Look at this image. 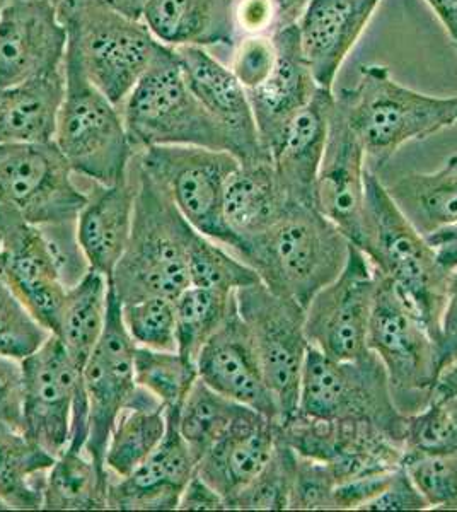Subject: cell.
<instances>
[{"instance_id": "277c9868", "label": "cell", "mask_w": 457, "mask_h": 512, "mask_svg": "<svg viewBox=\"0 0 457 512\" xmlns=\"http://www.w3.org/2000/svg\"><path fill=\"white\" fill-rule=\"evenodd\" d=\"M367 163L382 168L401 147L457 125V96L437 98L396 81L388 67L367 65L353 89H340Z\"/></svg>"}, {"instance_id": "7a4b0ae2", "label": "cell", "mask_w": 457, "mask_h": 512, "mask_svg": "<svg viewBox=\"0 0 457 512\" xmlns=\"http://www.w3.org/2000/svg\"><path fill=\"white\" fill-rule=\"evenodd\" d=\"M352 241L314 205L292 204L267 233L243 245L239 258L278 296L306 309L340 275Z\"/></svg>"}, {"instance_id": "ee69618b", "label": "cell", "mask_w": 457, "mask_h": 512, "mask_svg": "<svg viewBox=\"0 0 457 512\" xmlns=\"http://www.w3.org/2000/svg\"><path fill=\"white\" fill-rule=\"evenodd\" d=\"M406 451L457 454V395L411 415Z\"/></svg>"}, {"instance_id": "74e56055", "label": "cell", "mask_w": 457, "mask_h": 512, "mask_svg": "<svg viewBox=\"0 0 457 512\" xmlns=\"http://www.w3.org/2000/svg\"><path fill=\"white\" fill-rule=\"evenodd\" d=\"M135 381L166 408H181L198 379L195 362L178 350L137 347L134 355Z\"/></svg>"}, {"instance_id": "4316f807", "label": "cell", "mask_w": 457, "mask_h": 512, "mask_svg": "<svg viewBox=\"0 0 457 512\" xmlns=\"http://www.w3.org/2000/svg\"><path fill=\"white\" fill-rule=\"evenodd\" d=\"M142 21L164 47H236L234 0H147Z\"/></svg>"}, {"instance_id": "83f0119b", "label": "cell", "mask_w": 457, "mask_h": 512, "mask_svg": "<svg viewBox=\"0 0 457 512\" xmlns=\"http://www.w3.org/2000/svg\"><path fill=\"white\" fill-rule=\"evenodd\" d=\"M290 204L272 158L239 164L224 192V219L239 241L236 256L248 239L272 229Z\"/></svg>"}, {"instance_id": "f546056e", "label": "cell", "mask_w": 457, "mask_h": 512, "mask_svg": "<svg viewBox=\"0 0 457 512\" xmlns=\"http://www.w3.org/2000/svg\"><path fill=\"white\" fill-rule=\"evenodd\" d=\"M64 91V69L26 84L0 88V146L52 140Z\"/></svg>"}, {"instance_id": "8d00e7d4", "label": "cell", "mask_w": 457, "mask_h": 512, "mask_svg": "<svg viewBox=\"0 0 457 512\" xmlns=\"http://www.w3.org/2000/svg\"><path fill=\"white\" fill-rule=\"evenodd\" d=\"M236 292L212 291L190 286L174 299L176 308V344L188 361L197 364L203 345L226 320Z\"/></svg>"}, {"instance_id": "d4e9b609", "label": "cell", "mask_w": 457, "mask_h": 512, "mask_svg": "<svg viewBox=\"0 0 457 512\" xmlns=\"http://www.w3.org/2000/svg\"><path fill=\"white\" fill-rule=\"evenodd\" d=\"M277 424V420L246 407L198 460L195 473L222 495L227 511L236 495L270 460L277 441Z\"/></svg>"}, {"instance_id": "11a10c76", "label": "cell", "mask_w": 457, "mask_h": 512, "mask_svg": "<svg viewBox=\"0 0 457 512\" xmlns=\"http://www.w3.org/2000/svg\"><path fill=\"white\" fill-rule=\"evenodd\" d=\"M457 395V362L447 367L444 373L440 374L439 383L435 388L434 403L444 402L452 396Z\"/></svg>"}, {"instance_id": "ba28073f", "label": "cell", "mask_w": 457, "mask_h": 512, "mask_svg": "<svg viewBox=\"0 0 457 512\" xmlns=\"http://www.w3.org/2000/svg\"><path fill=\"white\" fill-rule=\"evenodd\" d=\"M367 347L388 374L401 414H420L434 403L442 374L439 342L391 280L377 272Z\"/></svg>"}, {"instance_id": "52a82bcc", "label": "cell", "mask_w": 457, "mask_h": 512, "mask_svg": "<svg viewBox=\"0 0 457 512\" xmlns=\"http://www.w3.org/2000/svg\"><path fill=\"white\" fill-rule=\"evenodd\" d=\"M122 113L135 154L156 146H195L231 152L224 128L188 86L174 48L162 47L123 103Z\"/></svg>"}, {"instance_id": "7402d4cb", "label": "cell", "mask_w": 457, "mask_h": 512, "mask_svg": "<svg viewBox=\"0 0 457 512\" xmlns=\"http://www.w3.org/2000/svg\"><path fill=\"white\" fill-rule=\"evenodd\" d=\"M178 410L166 408L168 429L156 451L127 477H111L108 509L174 511L197 470V461L178 429Z\"/></svg>"}, {"instance_id": "9c48e42d", "label": "cell", "mask_w": 457, "mask_h": 512, "mask_svg": "<svg viewBox=\"0 0 457 512\" xmlns=\"http://www.w3.org/2000/svg\"><path fill=\"white\" fill-rule=\"evenodd\" d=\"M297 412L321 419L365 422L406 448L410 417L396 407L388 374L371 350L359 359L336 361L309 347Z\"/></svg>"}, {"instance_id": "94428289", "label": "cell", "mask_w": 457, "mask_h": 512, "mask_svg": "<svg viewBox=\"0 0 457 512\" xmlns=\"http://www.w3.org/2000/svg\"><path fill=\"white\" fill-rule=\"evenodd\" d=\"M7 0H0V11H2V7L6 4Z\"/></svg>"}, {"instance_id": "7dc6e473", "label": "cell", "mask_w": 457, "mask_h": 512, "mask_svg": "<svg viewBox=\"0 0 457 512\" xmlns=\"http://www.w3.org/2000/svg\"><path fill=\"white\" fill-rule=\"evenodd\" d=\"M277 60V48L272 36H243L236 43L231 70L246 91L267 81Z\"/></svg>"}, {"instance_id": "f5cc1de1", "label": "cell", "mask_w": 457, "mask_h": 512, "mask_svg": "<svg viewBox=\"0 0 457 512\" xmlns=\"http://www.w3.org/2000/svg\"><path fill=\"white\" fill-rule=\"evenodd\" d=\"M277 14L278 30L299 23L309 0H268ZM277 30V31H278Z\"/></svg>"}, {"instance_id": "f1b7e54d", "label": "cell", "mask_w": 457, "mask_h": 512, "mask_svg": "<svg viewBox=\"0 0 457 512\" xmlns=\"http://www.w3.org/2000/svg\"><path fill=\"white\" fill-rule=\"evenodd\" d=\"M135 193L137 187L130 180L113 187L98 185L77 217V236L87 262L108 280L132 234Z\"/></svg>"}, {"instance_id": "f6af8a7d", "label": "cell", "mask_w": 457, "mask_h": 512, "mask_svg": "<svg viewBox=\"0 0 457 512\" xmlns=\"http://www.w3.org/2000/svg\"><path fill=\"white\" fill-rule=\"evenodd\" d=\"M40 227L53 265L65 289L77 286L93 268L87 262L84 250L77 236L76 221L53 222Z\"/></svg>"}, {"instance_id": "5b68a950", "label": "cell", "mask_w": 457, "mask_h": 512, "mask_svg": "<svg viewBox=\"0 0 457 512\" xmlns=\"http://www.w3.org/2000/svg\"><path fill=\"white\" fill-rule=\"evenodd\" d=\"M58 18L87 79L122 110L164 45L142 19L128 18L96 0H62Z\"/></svg>"}, {"instance_id": "3957f363", "label": "cell", "mask_w": 457, "mask_h": 512, "mask_svg": "<svg viewBox=\"0 0 457 512\" xmlns=\"http://www.w3.org/2000/svg\"><path fill=\"white\" fill-rule=\"evenodd\" d=\"M135 171L134 226L111 274V291L122 304L151 296L176 299L190 287L188 245L197 229L139 166Z\"/></svg>"}, {"instance_id": "f907efd6", "label": "cell", "mask_w": 457, "mask_h": 512, "mask_svg": "<svg viewBox=\"0 0 457 512\" xmlns=\"http://www.w3.org/2000/svg\"><path fill=\"white\" fill-rule=\"evenodd\" d=\"M440 362L442 373L457 362V268L447 286L446 306L440 320Z\"/></svg>"}, {"instance_id": "d6986e66", "label": "cell", "mask_w": 457, "mask_h": 512, "mask_svg": "<svg viewBox=\"0 0 457 512\" xmlns=\"http://www.w3.org/2000/svg\"><path fill=\"white\" fill-rule=\"evenodd\" d=\"M0 279L48 332L57 330L67 289L40 227L4 204H0Z\"/></svg>"}, {"instance_id": "ab89813d", "label": "cell", "mask_w": 457, "mask_h": 512, "mask_svg": "<svg viewBox=\"0 0 457 512\" xmlns=\"http://www.w3.org/2000/svg\"><path fill=\"white\" fill-rule=\"evenodd\" d=\"M297 472V453L278 434L272 456L244 487L231 509L236 511H284L289 509Z\"/></svg>"}, {"instance_id": "db71d44e", "label": "cell", "mask_w": 457, "mask_h": 512, "mask_svg": "<svg viewBox=\"0 0 457 512\" xmlns=\"http://www.w3.org/2000/svg\"><path fill=\"white\" fill-rule=\"evenodd\" d=\"M457 48V0H427Z\"/></svg>"}, {"instance_id": "cb8c5ba5", "label": "cell", "mask_w": 457, "mask_h": 512, "mask_svg": "<svg viewBox=\"0 0 457 512\" xmlns=\"http://www.w3.org/2000/svg\"><path fill=\"white\" fill-rule=\"evenodd\" d=\"M381 0H309L297 30L319 88L333 91L338 70L364 33Z\"/></svg>"}, {"instance_id": "484cf974", "label": "cell", "mask_w": 457, "mask_h": 512, "mask_svg": "<svg viewBox=\"0 0 457 512\" xmlns=\"http://www.w3.org/2000/svg\"><path fill=\"white\" fill-rule=\"evenodd\" d=\"M333 105L335 91L319 88L309 105L285 128L282 139L272 151L278 180L294 204L314 205Z\"/></svg>"}, {"instance_id": "681fc988", "label": "cell", "mask_w": 457, "mask_h": 512, "mask_svg": "<svg viewBox=\"0 0 457 512\" xmlns=\"http://www.w3.org/2000/svg\"><path fill=\"white\" fill-rule=\"evenodd\" d=\"M430 509L420 490L415 487L405 468L400 466L388 485L376 499H372L364 511H427Z\"/></svg>"}, {"instance_id": "2e32d148", "label": "cell", "mask_w": 457, "mask_h": 512, "mask_svg": "<svg viewBox=\"0 0 457 512\" xmlns=\"http://www.w3.org/2000/svg\"><path fill=\"white\" fill-rule=\"evenodd\" d=\"M24 374L23 425L31 443L57 458L70 443L77 396L84 390L82 369L55 335L21 361Z\"/></svg>"}, {"instance_id": "30bf717a", "label": "cell", "mask_w": 457, "mask_h": 512, "mask_svg": "<svg viewBox=\"0 0 457 512\" xmlns=\"http://www.w3.org/2000/svg\"><path fill=\"white\" fill-rule=\"evenodd\" d=\"M239 164L227 151L156 146L140 152L137 166L168 195L193 229L236 255L239 241L224 219V192Z\"/></svg>"}, {"instance_id": "c3c4849f", "label": "cell", "mask_w": 457, "mask_h": 512, "mask_svg": "<svg viewBox=\"0 0 457 512\" xmlns=\"http://www.w3.org/2000/svg\"><path fill=\"white\" fill-rule=\"evenodd\" d=\"M23 402V364L18 359L0 355V425L21 431Z\"/></svg>"}, {"instance_id": "680465c9", "label": "cell", "mask_w": 457, "mask_h": 512, "mask_svg": "<svg viewBox=\"0 0 457 512\" xmlns=\"http://www.w3.org/2000/svg\"><path fill=\"white\" fill-rule=\"evenodd\" d=\"M0 511H9V507H7L2 501H0Z\"/></svg>"}, {"instance_id": "d6a6232c", "label": "cell", "mask_w": 457, "mask_h": 512, "mask_svg": "<svg viewBox=\"0 0 457 512\" xmlns=\"http://www.w3.org/2000/svg\"><path fill=\"white\" fill-rule=\"evenodd\" d=\"M108 306L110 280L96 270H91L77 286L67 289L53 335L81 369L103 335Z\"/></svg>"}, {"instance_id": "9f6ffc18", "label": "cell", "mask_w": 457, "mask_h": 512, "mask_svg": "<svg viewBox=\"0 0 457 512\" xmlns=\"http://www.w3.org/2000/svg\"><path fill=\"white\" fill-rule=\"evenodd\" d=\"M96 2L122 12L128 18L142 19V12H144L147 0H96Z\"/></svg>"}, {"instance_id": "f35d334b", "label": "cell", "mask_w": 457, "mask_h": 512, "mask_svg": "<svg viewBox=\"0 0 457 512\" xmlns=\"http://www.w3.org/2000/svg\"><path fill=\"white\" fill-rule=\"evenodd\" d=\"M190 286L220 292H236L260 282L248 263L232 255L226 246L195 231L188 245Z\"/></svg>"}, {"instance_id": "6da1fadb", "label": "cell", "mask_w": 457, "mask_h": 512, "mask_svg": "<svg viewBox=\"0 0 457 512\" xmlns=\"http://www.w3.org/2000/svg\"><path fill=\"white\" fill-rule=\"evenodd\" d=\"M359 248L377 272L393 282L440 342L447 286L457 268V243L434 246L418 233L372 169L365 175L364 227Z\"/></svg>"}, {"instance_id": "ac0fdd59", "label": "cell", "mask_w": 457, "mask_h": 512, "mask_svg": "<svg viewBox=\"0 0 457 512\" xmlns=\"http://www.w3.org/2000/svg\"><path fill=\"white\" fill-rule=\"evenodd\" d=\"M367 154L357 130L348 118L347 103L335 94L328 139L319 166L314 207L342 229L353 245L359 246L364 227Z\"/></svg>"}, {"instance_id": "8992f818", "label": "cell", "mask_w": 457, "mask_h": 512, "mask_svg": "<svg viewBox=\"0 0 457 512\" xmlns=\"http://www.w3.org/2000/svg\"><path fill=\"white\" fill-rule=\"evenodd\" d=\"M64 99L58 108L53 142L77 175L113 187L128 180L135 156L123 113L87 79L76 52L67 47Z\"/></svg>"}, {"instance_id": "9a60e30c", "label": "cell", "mask_w": 457, "mask_h": 512, "mask_svg": "<svg viewBox=\"0 0 457 512\" xmlns=\"http://www.w3.org/2000/svg\"><path fill=\"white\" fill-rule=\"evenodd\" d=\"M135 349L137 344L123 323L122 303L110 287L105 330L82 367V384L89 402L86 453L101 468H106V446L116 420L139 386L135 381Z\"/></svg>"}, {"instance_id": "603a6c76", "label": "cell", "mask_w": 457, "mask_h": 512, "mask_svg": "<svg viewBox=\"0 0 457 512\" xmlns=\"http://www.w3.org/2000/svg\"><path fill=\"white\" fill-rule=\"evenodd\" d=\"M272 40L277 48L275 67L267 81L246 91L261 146L270 156L285 128L309 105L319 89L302 55L297 24L275 31Z\"/></svg>"}, {"instance_id": "91938a15", "label": "cell", "mask_w": 457, "mask_h": 512, "mask_svg": "<svg viewBox=\"0 0 457 512\" xmlns=\"http://www.w3.org/2000/svg\"><path fill=\"white\" fill-rule=\"evenodd\" d=\"M48 2H52V4H55V6L58 7V4H60V2H62V0H48Z\"/></svg>"}, {"instance_id": "7c38bea8", "label": "cell", "mask_w": 457, "mask_h": 512, "mask_svg": "<svg viewBox=\"0 0 457 512\" xmlns=\"http://www.w3.org/2000/svg\"><path fill=\"white\" fill-rule=\"evenodd\" d=\"M53 140L0 146V204L35 226L76 221L87 195Z\"/></svg>"}, {"instance_id": "5bb4252c", "label": "cell", "mask_w": 457, "mask_h": 512, "mask_svg": "<svg viewBox=\"0 0 457 512\" xmlns=\"http://www.w3.org/2000/svg\"><path fill=\"white\" fill-rule=\"evenodd\" d=\"M376 291V267L369 256L352 243L340 275L307 304L309 345L336 361H352L367 354Z\"/></svg>"}, {"instance_id": "8fae6325", "label": "cell", "mask_w": 457, "mask_h": 512, "mask_svg": "<svg viewBox=\"0 0 457 512\" xmlns=\"http://www.w3.org/2000/svg\"><path fill=\"white\" fill-rule=\"evenodd\" d=\"M236 303L255 338L280 420L287 419L299 407L302 369L311 347L306 335V309L294 299L270 291L263 282L236 291Z\"/></svg>"}, {"instance_id": "4fadbf2b", "label": "cell", "mask_w": 457, "mask_h": 512, "mask_svg": "<svg viewBox=\"0 0 457 512\" xmlns=\"http://www.w3.org/2000/svg\"><path fill=\"white\" fill-rule=\"evenodd\" d=\"M278 434L299 456L330 466L338 483L398 470L406 453L403 444L374 425L301 412L280 420Z\"/></svg>"}, {"instance_id": "bcb514c9", "label": "cell", "mask_w": 457, "mask_h": 512, "mask_svg": "<svg viewBox=\"0 0 457 512\" xmlns=\"http://www.w3.org/2000/svg\"><path fill=\"white\" fill-rule=\"evenodd\" d=\"M335 473L321 461L297 454V472L294 490L290 497L292 511H336Z\"/></svg>"}, {"instance_id": "e575fe53", "label": "cell", "mask_w": 457, "mask_h": 512, "mask_svg": "<svg viewBox=\"0 0 457 512\" xmlns=\"http://www.w3.org/2000/svg\"><path fill=\"white\" fill-rule=\"evenodd\" d=\"M55 463L52 454L31 443L21 431L0 425V501L9 511L43 509V487Z\"/></svg>"}, {"instance_id": "836d02e7", "label": "cell", "mask_w": 457, "mask_h": 512, "mask_svg": "<svg viewBox=\"0 0 457 512\" xmlns=\"http://www.w3.org/2000/svg\"><path fill=\"white\" fill-rule=\"evenodd\" d=\"M111 475L86 453L65 449L48 470L43 487L47 511H106Z\"/></svg>"}, {"instance_id": "7bdbcfd3", "label": "cell", "mask_w": 457, "mask_h": 512, "mask_svg": "<svg viewBox=\"0 0 457 512\" xmlns=\"http://www.w3.org/2000/svg\"><path fill=\"white\" fill-rule=\"evenodd\" d=\"M50 335L11 287L0 279V355L23 361L40 349Z\"/></svg>"}, {"instance_id": "d590c367", "label": "cell", "mask_w": 457, "mask_h": 512, "mask_svg": "<svg viewBox=\"0 0 457 512\" xmlns=\"http://www.w3.org/2000/svg\"><path fill=\"white\" fill-rule=\"evenodd\" d=\"M244 405L212 390L198 378L178 410V429L195 461L238 419Z\"/></svg>"}, {"instance_id": "ffe728a7", "label": "cell", "mask_w": 457, "mask_h": 512, "mask_svg": "<svg viewBox=\"0 0 457 512\" xmlns=\"http://www.w3.org/2000/svg\"><path fill=\"white\" fill-rule=\"evenodd\" d=\"M198 378L232 402L280 420L277 402L268 388L255 338L239 315L234 299L226 320L203 345L197 357Z\"/></svg>"}, {"instance_id": "e0dca14e", "label": "cell", "mask_w": 457, "mask_h": 512, "mask_svg": "<svg viewBox=\"0 0 457 512\" xmlns=\"http://www.w3.org/2000/svg\"><path fill=\"white\" fill-rule=\"evenodd\" d=\"M69 31L48 0H7L0 11V88L64 69Z\"/></svg>"}, {"instance_id": "b9f144b4", "label": "cell", "mask_w": 457, "mask_h": 512, "mask_svg": "<svg viewBox=\"0 0 457 512\" xmlns=\"http://www.w3.org/2000/svg\"><path fill=\"white\" fill-rule=\"evenodd\" d=\"M403 468L430 509L457 511V454L406 451Z\"/></svg>"}, {"instance_id": "1f68e13d", "label": "cell", "mask_w": 457, "mask_h": 512, "mask_svg": "<svg viewBox=\"0 0 457 512\" xmlns=\"http://www.w3.org/2000/svg\"><path fill=\"white\" fill-rule=\"evenodd\" d=\"M388 192L418 233L429 238L457 224V154L434 173L401 176Z\"/></svg>"}, {"instance_id": "44dd1931", "label": "cell", "mask_w": 457, "mask_h": 512, "mask_svg": "<svg viewBox=\"0 0 457 512\" xmlns=\"http://www.w3.org/2000/svg\"><path fill=\"white\" fill-rule=\"evenodd\" d=\"M185 70L186 81L203 108L224 128L231 152L239 163L272 158L256 128L248 93L229 67L220 64L205 48H174Z\"/></svg>"}, {"instance_id": "60d3db41", "label": "cell", "mask_w": 457, "mask_h": 512, "mask_svg": "<svg viewBox=\"0 0 457 512\" xmlns=\"http://www.w3.org/2000/svg\"><path fill=\"white\" fill-rule=\"evenodd\" d=\"M122 316L128 335L137 347L178 350L173 297L151 296L122 304Z\"/></svg>"}, {"instance_id": "6f0895ef", "label": "cell", "mask_w": 457, "mask_h": 512, "mask_svg": "<svg viewBox=\"0 0 457 512\" xmlns=\"http://www.w3.org/2000/svg\"><path fill=\"white\" fill-rule=\"evenodd\" d=\"M430 243L434 246L449 245V243H457V224L456 226L447 227L442 229L439 233L429 236Z\"/></svg>"}, {"instance_id": "4dcf8cb0", "label": "cell", "mask_w": 457, "mask_h": 512, "mask_svg": "<svg viewBox=\"0 0 457 512\" xmlns=\"http://www.w3.org/2000/svg\"><path fill=\"white\" fill-rule=\"evenodd\" d=\"M166 429V407L156 396L137 386L116 420L106 446L105 466L111 477H127L135 472L156 451Z\"/></svg>"}, {"instance_id": "816d5d0a", "label": "cell", "mask_w": 457, "mask_h": 512, "mask_svg": "<svg viewBox=\"0 0 457 512\" xmlns=\"http://www.w3.org/2000/svg\"><path fill=\"white\" fill-rule=\"evenodd\" d=\"M180 511H227V504L222 495L210 487L197 473L191 477L181 494Z\"/></svg>"}]
</instances>
